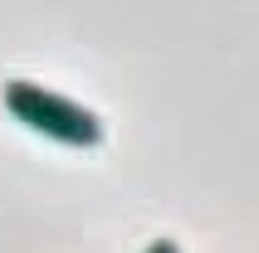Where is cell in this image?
Here are the masks:
<instances>
[{"instance_id":"cell-1","label":"cell","mask_w":259,"mask_h":253,"mask_svg":"<svg viewBox=\"0 0 259 253\" xmlns=\"http://www.w3.org/2000/svg\"><path fill=\"white\" fill-rule=\"evenodd\" d=\"M0 102L15 122H25L29 132L59 141V146H73V151H93L103 141V117L88 112L83 102L64 98V93H49V88L29 83V78H10L0 88Z\"/></svg>"},{"instance_id":"cell-2","label":"cell","mask_w":259,"mask_h":253,"mask_svg":"<svg viewBox=\"0 0 259 253\" xmlns=\"http://www.w3.org/2000/svg\"><path fill=\"white\" fill-rule=\"evenodd\" d=\"M142 253H181V243H176V239H152Z\"/></svg>"}]
</instances>
